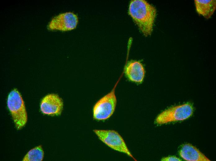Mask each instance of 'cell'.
Returning <instances> with one entry per match:
<instances>
[{"instance_id":"1","label":"cell","mask_w":216,"mask_h":161,"mask_svg":"<svg viewBox=\"0 0 216 161\" xmlns=\"http://www.w3.org/2000/svg\"><path fill=\"white\" fill-rule=\"evenodd\" d=\"M128 14L145 37L151 35L156 14V10L153 5L144 0L131 1Z\"/></svg>"},{"instance_id":"2","label":"cell","mask_w":216,"mask_h":161,"mask_svg":"<svg viewBox=\"0 0 216 161\" xmlns=\"http://www.w3.org/2000/svg\"><path fill=\"white\" fill-rule=\"evenodd\" d=\"M7 105L17 129L21 128L26 124L27 115L24 102L19 92L16 89L8 95Z\"/></svg>"},{"instance_id":"3","label":"cell","mask_w":216,"mask_h":161,"mask_svg":"<svg viewBox=\"0 0 216 161\" xmlns=\"http://www.w3.org/2000/svg\"><path fill=\"white\" fill-rule=\"evenodd\" d=\"M122 76H120L111 91L99 99L94 104L92 110L93 118L97 120H105L114 113L117 103L115 89Z\"/></svg>"},{"instance_id":"4","label":"cell","mask_w":216,"mask_h":161,"mask_svg":"<svg viewBox=\"0 0 216 161\" xmlns=\"http://www.w3.org/2000/svg\"><path fill=\"white\" fill-rule=\"evenodd\" d=\"M193 111V107L190 103L173 106L160 113L156 117L155 122L158 124H162L184 120L190 117Z\"/></svg>"},{"instance_id":"5","label":"cell","mask_w":216,"mask_h":161,"mask_svg":"<svg viewBox=\"0 0 216 161\" xmlns=\"http://www.w3.org/2000/svg\"><path fill=\"white\" fill-rule=\"evenodd\" d=\"M93 132L99 138L111 149L125 153L135 161L136 159L133 156L122 137L114 130L95 129Z\"/></svg>"},{"instance_id":"6","label":"cell","mask_w":216,"mask_h":161,"mask_svg":"<svg viewBox=\"0 0 216 161\" xmlns=\"http://www.w3.org/2000/svg\"><path fill=\"white\" fill-rule=\"evenodd\" d=\"M78 22V18L76 14L71 12H66L53 17L47 28L50 30L70 31L76 28Z\"/></svg>"},{"instance_id":"7","label":"cell","mask_w":216,"mask_h":161,"mask_svg":"<svg viewBox=\"0 0 216 161\" xmlns=\"http://www.w3.org/2000/svg\"><path fill=\"white\" fill-rule=\"evenodd\" d=\"M63 107L62 99L55 94L45 96L42 99L40 106L41 111L43 114L51 116L60 115Z\"/></svg>"},{"instance_id":"8","label":"cell","mask_w":216,"mask_h":161,"mask_svg":"<svg viewBox=\"0 0 216 161\" xmlns=\"http://www.w3.org/2000/svg\"><path fill=\"white\" fill-rule=\"evenodd\" d=\"M124 71L127 78L132 82L140 84L144 80L145 70L143 65L139 61H129L126 64Z\"/></svg>"},{"instance_id":"9","label":"cell","mask_w":216,"mask_h":161,"mask_svg":"<svg viewBox=\"0 0 216 161\" xmlns=\"http://www.w3.org/2000/svg\"><path fill=\"white\" fill-rule=\"evenodd\" d=\"M179 154L182 158L187 161H210L196 147L189 144L183 145L179 150Z\"/></svg>"},{"instance_id":"10","label":"cell","mask_w":216,"mask_h":161,"mask_svg":"<svg viewBox=\"0 0 216 161\" xmlns=\"http://www.w3.org/2000/svg\"><path fill=\"white\" fill-rule=\"evenodd\" d=\"M194 2L197 13L206 19L210 18L216 10L215 0H195Z\"/></svg>"},{"instance_id":"11","label":"cell","mask_w":216,"mask_h":161,"mask_svg":"<svg viewBox=\"0 0 216 161\" xmlns=\"http://www.w3.org/2000/svg\"><path fill=\"white\" fill-rule=\"evenodd\" d=\"M44 157V152L42 146L40 145L30 150L24 156L23 161H42Z\"/></svg>"},{"instance_id":"12","label":"cell","mask_w":216,"mask_h":161,"mask_svg":"<svg viewBox=\"0 0 216 161\" xmlns=\"http://www.w3.org/2000/svg\"><path fill=\"white\" fill-rule=\"evenodd\" d=\"M161 160L163 161H180L182 160L176 157L170 156L164 157L161 159Z\"/></svg>"}]
</instances>
